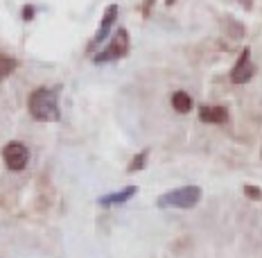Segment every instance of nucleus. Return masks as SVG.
<instances>
[{"label": "nucleus", "mask_w": 262, "mask_h": 258, "mask_svg": "<svg viewBox=\"0 0 262 258\" xmlns=\"http://www.w3.org/2000/svg\"><path fill=\"white\" fill-rule=\"evenodd\" d=\"M3 161H5V166H7V170L20 172V170L27 166V161H30V152H27V147L18 141L7 143L3 150Z\"/></svg>", "instance_id": "obj_4"}, {"label": "nucleus", "mask_w": 262, "mask_h": 258, "mask_svg": "<svg viewBox=\"0 0 262 258\" xmlns=\"http://www.w3.org/2000/svg\"><path fill=\"white\" fill-rule=\"evenodd\" d=\"M253 75H255V66H253V62H251V52L244 50L242 54H239L237 64L233 66L231 80L235 82V84H244V82H249Z\"/></svg>", "instance_id": "obj_5"}, {"label": "nucleus", "mask_w": 262, "mask_h": 258, "mask_svg": "<svg viewBox=\"0 0 262 258\" xmlns=\"http://www.w3.org/2000/svg\"><path fill=\"white\" fill-rule=\"evenodd\" d=\"M201 200L199 186H183V188L170 190V193L158 197V206L163 208H192Z\"/></svg>", "instance_id": "obj_2"}, {"label": "nucleus", "mask_w": 262, "mask_h": 258, "mask_svg": "<svg viewBox=\"0 0 262 258\" xmlns=\"http://www.w3.org/2000/svg\"><path fill=\"white\" fill-rule=\"evenodd\" d=\"M172 107L177 109L179 113H188L190 109H192V97H190L185 91H177L172 95Z\"/></svg>", "instance_id": "obj_9"}, {"label": "nucleus", "mask_w": 262, "mask_h": 258, "mask_svg": "<svg viewBox=\"0 0 262 258\" xmlns=\"http://www.w3.org/2000/svg\"><path fill=\"white\" fill-rule=\"evenodd\" d=\"M244 195L251 197V200H258V197H260V188H255V186H244Z\"/></svg>", "instance_id": "obj_12"}, {"label": "nucleus", "mask_w": 262, "mask_h": 258, "mask_svg": "<svg viewBox=\"0 0 262 258\" xmlns=\"http://www.w3.org/2000/svg\"><path fill=\"white\" fill-rule=\"evenodd\" d=\"M32 16H34V7H32V5H27L25 12H23V18L25 21H32Z\"/></svg>", "instance_id": "obj_13"}, {"label": "nucleus", "mask_w": 262, "mask_h": 258, "mask_svg": "<svg viewBox=\"0 0 262 258\" xmlns=\"http://www.w3.org/2000/svg\"><path fill=\"white\" fill-rule=\"evenodd\" d=\"M27 109H30L32 118L41 120V123H54V120L61 118V109L57 102V93L41 86V89L30 93V100H27Z\"/></svg>", "instance_id": "obj_1"}, {"label": "nucleus", "mask_w": 262, "mask_h": 258, "mask_svg": "<svg viewBox=\"0 0 262 258\" xmlns=\"http://www.w3.org/2000/svg\"><path fill=\"white\" fill-rule=\"evenodd\" d=\"M116 18H118V7H116V5H108L106 12H104V16H102L100 30H97L95 39H93V46H100V43H104V41H106V34L111 32V27H113V23H116Z\"/></svg>", "instance_id": "obj_6"}, {"label": "nucleus", "mask_w": 262, "mask_h": 258, "mask_svg": "<svg viewBox=\"0 0 262 258\" xmlns=\"http://www.w3.org/2000/svg\"><path fill=\"white\" fill-rule=\"evenodd\" d=\"M16 59H12V57H5V54H0V82L3 80H7L9 75L16 70Z\"/></svg>", "instance_id": "obj_10"}, {"label": "nucleus", "mask_w": 262, "mask_h": 258, "mask_svg": "<svg viewBox=\"0 0 262 258\" xmlns=\"http://www.w3.org/2000/svg\"><path fill=\"white\" fill-rule=\"evenodd\" d=\"M136 193H138V186H127V188L118 190V193L102 195L97 202H100V206H118V204H124V202H129Z\"/></svg>", "instance_id": "obj_7"}, {"label": "nucleus", "mask_w": 262, "mask_h": 258, "mask_svg": "<svg viewBox=\"0 0 262 258\" xmlns=\"http://www.w3.org/2000/svg\"><path fill=\"white\" fill-rule=\"evenodd\" d=\"M147 156H149V150H143V152H138V154L134 156V161H131V166H129V172H140L145 166H147Z\"/></svg>", "instance_id": "obj_11"}, {"label": "nucleus", "mask_w": 262, "mask_h": 258, "mask_svg": "<svg viewBox=\"0 0 262 258\" xmlns=\"http://www.w3.org/2000/svg\"><path fill=\"white\" fill-rule=\"evenodd\" d=\"M127 52H129V34H127V30H118L116 36L111 39V43H108L102 52H97L95 57H93V62L95 64L118 62V59L127 57Z\"/></svg>", "instance_id": "obj_3"}, {"label": "nucleus", "mask_w": 262, "mask_h": 258, "mask_svg": "<svg viewBox=\"0 0 262 258\" xmlns=\"http://www.w3.org/2000/svg\"><path fill=\"white\" fill-rule=\"evenodd\" d=\"M199 118L210 125H222L228 120V111L224 107H210V104H206V107L199 109Z\"/></svg>", "instance_id": "obj_8"}]
</instances>
